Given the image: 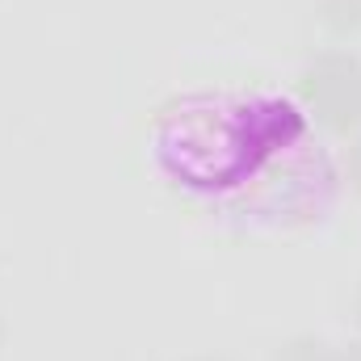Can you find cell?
<instances>
[{"label":"cell","instance_id":"6da1fadb","mask_svg":"<svg viewBox=\"0 0 361 361\" xmlns=\"http://www.w3.org/2000/svg\"><path fill=\"white\" fill-rule=\"evenodd\" d=\"M160 189L235 231H302L332 214L341 169L315 114L269 85L173 97L143 135Z\"/></svg>","mask_w":361,"mask_h":361}]
</instances>
